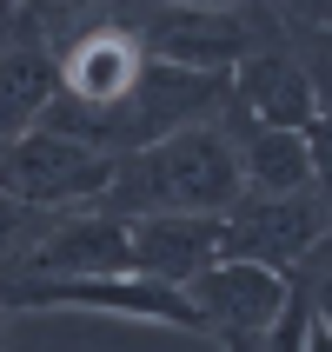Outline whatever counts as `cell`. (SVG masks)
Returning <instances> with one entry per match:
<instances>
[{
  "label": "cell",
  "mask_w": 332,
  "mask_h": 352,
  "mask_svg": "<svg viewBox=\"0 0 332 352\" xmlns=\"http://www.w3.org/2000/svg\"><path fill=\"white\" fill-rule=\"evenodd\" d=\"M40 226H47V213H34V206H20V199L0 193V273H7V266L27 253V246H34Z\"/></svg>",
  "instance_id": "9"
},
{
  "label": "cell",
  "mask_w": 332,
  "mask_h": 352,
  "mask_svg": "<svg viewBox=\"0 0 332 352\" xmlns=\"http://www.w3.org/2000/svg\"><path fill=\"white\" fill-rule=\"evenodd\" d=\"M226 133H233V160H239V193L286 199L306 186H326V126L319 133H279V126H253L226 107Z\"/></svg>",
  "instance_id": "6"
},
{
  "label": "cell",
  "mask_w": 332,
  "mask_h": 352,
  "mask_svg": "<svg viewBox=\"0 0 332 352\" xmlns=\"http://www.w3.org/2000/svg\"><path fill=\"white\" fill-rule=\"evenodd\" d=\"M54 100V47L40 27V7H14L0 20V146L34 133Z\"/></svg>",
  "instance_id": "7"
},
{
  "label": "cell",
  "mask_w": 332,
  "mask_h": 352,
  "mask_svg": "<svg viewBox=\"0 0 332 352\" xmlns=\"http://www.w3.org/2000/svg\"><path fill=\"white\" fill-rule=\"evenodd\" d=\"M7 326H14V313H7V306H0V346H7Z\"/></svg>",
  "instance_id": "10"
},
{
  "label": "cell",
  "mask_w": 332,
  "mask_h": 352,
  "mask_svg": "<svg viewBox=\"0 0 332 352\" xmlns=\"http://www.w3.org/2000/svg\"><path fill=\"white\" fill-rule=\"evenodd\" d=\"M179 293L199 319V339H213L219 352H259V339L286 313V279L266 266H246V259H219Z\"/></svg>",
  "instance_id": "4"
},
{
  "label": "cell",
  "mask_w": 332,
  "mask_h": 352,
  "mask_svg": "<svg viewBox=\"0 0 332 352\" xmlns=\"http://www.w3.org/2000/svg\"><path fill=\"white\" fill-rule=\"evenodd\" d=\"M126 266L153 286H186L206 266H219V219H186V213H159V219H126Z\"/></svg>",
  "instance_id": "8"
},
{
  "label": "cell",
  "mask_w": 332,
  "mask_h": 352,
  "mask_svg": "<svg viewBox=\"0 0 332 352\" xmlns=\"http://www.w3.org/2000/svg\"><path fill=\"white\" fill-rule=\"evenodd\" d=\"M126 266V219L80 206V213H47L34 246L0 273V286H27V279H113Z\"/></svg>",
  "instance_id": "5"
},
{
  "label": "cell",
  "mask_w": 332,
  "mask_h": 352,
  "mask_svg": "<svg viewBox=\"0 0 332 352\" xmlns=\"http://www.w3.org/2000/svg\"><path fill=\"white\" fill-rule=\"evenodd\" d=\"M7 14H14V0H0V20H7Z\"/></svg>",
  "instance_id": "11"
},
{
  "label": "cell",
  "mask_w": 332,
  "mask_h": 352,
  "mask_svg": "<svg viewBox=\"0 0 332 352\" xmlns=\"http://www.w3.org/2000/svg\"><path fill=\"white\" fill-rule=\"evenodd\" d=\"M326 219H332L326 186H306V193H286V199L239 193L219 213V259H246V266L293 279L299 266H313L326 253Z\"/></svg>",
  "instance_id": "2"
},
{
  "label": "cell",
  "mask_w": 332,
  "mask_h": 352,
  "mask_svg": "<svg viewBox=\"0 0 332 352\" xmlns=\"http://www.w3.org/2000/svg\"><path fill=\"white\" fill-rule=\"evenodd\" d=\"M133 34L159 67L233 80L253 47V7H133Z\"/></svg>",
  "instance_id": "3"
},
{
  "label": "cell",
  "mask_w": 332,
  "mask_h": 352,
  "mask_svg": "<svg viewBox=\"0 0 332 352\" xmlns=\"http://www.w3.org/2000/svg\"><path fill=\"white\" fill-rule=\"evenodd\" d=\"M233 199H239V160H233V133H226V107H219L213 120H193V126L113 160L100 213H113V219H159V213L219 219Z\"/></svg>",
  "instance_id": "1"
}]
</instances>
